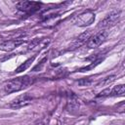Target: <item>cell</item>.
I'll list each match as a JSON object with an SVG mask.
<instances>
[{"mask_svg": "<svg viewBox=\"0 0 125 125\" xmlns=\"http://www.w3.org/2000/svg\"><path fill=\"white\" fill-rule=\"evenodd\" d=\"M31 83V79L28 76H23V77H18L15 78L11 81H9L5 85V92L6 93H14L21 91L27 87Z\"/></svg>", "mask_w": 125, "mask_h": 125, "instance_id": "obj_1", "label": "cell"}, {"mask_svg": "<svg viewBox=\"0 0 125 125\" xmlns=\"http://www.w3.org/2000/svg\"><path fill=\"white\" fill-rule=\"evenodd\" d=\"M107 37V32L106 31H100L94 35H92L88 41H87V46L89 48H96L98 46H100L102 43H104Z\"/></svg>", "mask_w": 125, "mask_h": 125, "instance_id": "obj_2", "label": "cell"}, {"mask_svg": "<svg viewBox=\"0 0 125 125\" xmlns=\"http://www.w3.org/2000/svg\"><path fill=\"white\" fill-rule=\"evenodd\" d=\"M120 18V12H113L111 14H109L108 16H106L103 21H100L99 23V27H102V28H106V27H110L112 25H114L117 21L119 20Z\"/></svg>", "mask_w": 125, "mask_h": 125, "instance_id": "obj_3", "label": "cell"}, {"mask_svg": "<svg viewBox=\"0 0 125 125\" xmlns=\"http://www.w3.org/2000/svg\"><path fill=\"white\" fill-rule=\"evenodd\" d=\"M31 102H32V97H30L28 94H24V95L19 96L15 100H13L12 103L10 104V106L12 108H20V107L29 104Z\"/></svg>", "mask_w": 125, "mask_h": 125, "instance_id": "obj_4", "label": "cell"}, {"mask_svg": "<svg viewBox=\"0 0 125 125\" xmlns=\"http://www.w3.org/2000/svg\"><path fill=\"white\" fill-rule=\"evenodd\" d=\"M95 20V15L91 11H86L78 16L77 18V24L80 26H86L91 24Z\"/></svg>", "mask_w": 125, "mask_h": 125, "instance_id": "obj_5", "label": "cell"}, {"mask_svg": "<svg viewBox=\"0 0 125 125\" xmlns=\"http://www.w3.org/2000/svg\"><path fill=\"white\" fill-rule=\"evenodd\" d=\"M17 7L22 12L30 13L37 10L40 7V3L33 2V1H22V2H19L17 4Z\"/></svg>", "mask_w": 125, "mask_h": 125, "instance_id": "obj_6", "label": "cell"}, {"mask_svg": "<svg viewBox=\"0 0 125 125\" xmlns=\"http://www.w3.org/2000/svg\"><path fill=\"white\" fill-rule=\"evenodd\" d=\"M22 43H23L22 40H18V39L7 40V41H4L0 44V50L5 51V52H9V51H12V50L16 49L17 47H19Z\"/></svg>", "mask_w": 125, "mask_h": 125, "instance_id": "obj_7", "label": "cell"}, {"mask_svg": "<svg viewBox=\"0 0 125 125\" xmlns=\"http://www.w3.org/2000/svg\"><path fill=\"white\" fill-rule=\"evenodd\" d=\"M124 93H125V87L123 84H120V85L115 86L110 91L109 95H111V96H124Z\"/></svg>", "mask_w": 125, "mask_h": 125, "instance_id": "obj_8", "label": "cell"}, {"mask_svg": "<svg viewBox=\"0 0 125 125\" xmlns=\"http://www.w3.org/2000/svg\"><path fill=\"white\" fill-rule=\"evenodd\" d=\"M78 107H79V104L76 98L74 96L70 97V99H68V102H67V109L72 111V110H76Z\"/></svg>", "mask_w": 125, "mask_h": 125, "instance_id": "obj_9", "label": "cell"}, {"mask_svg": "<svg viewBox=\"0 0 125 125\" xmlns=\"http://www.w3.org/2000/svg\"><path fill=\"white\" fill-rule=\"evenodd\" d=\"M34 59H35V57H32V58H29L28 60H26L23 63H21L18 68H17V70H16V72H21V71H23V70H25V69H27L29 66H30V64L32 63V62L34 61Z\"/></svg>", "mask_w": 125, "mask_h": 125, "instance_id": "obj_10", "label": "cell"}, {"mask_svg": "<svg viewBox=\"0 0 125 125\" xmlns=\"http://www.w3.org/2000/svg\"><path fill=\"white\" fill-rule=\"evenodd\" d=\"M91 37V34H90V32L89 31H87V32H84L83 34H81L77 39H78V41L80 42V43H83V42H85V41H88V39Z\"/></svg>", "mask_w": 125, "mask_h": 125, "instance_id": "obj_11", "label": "cell"}, {"mask_svg": "<svg viewBox=\"0 0 125 125\" xmlns=\"http://www.w3.org/2000/svg\"><path fill=\"white\" fill-rule=\"evenodd\" d=\"M114 79H115V76L114 75H112V76H109V77H106V78H104L99 85H107V84H109V83H111V82H113L114 81Z\"/></svg>", "mask_w": 125, "mask_h": 125, "instance_id": "obj_12", "label": "cell"}, {"mask_svg": "<svg viewBox=\"0 0 125 125\" xmlns=\"http://www.w3.org/2000/svg\"><path fill=\"white\" fill-rule=\"evenodd\" d=\"M78 84L81 85V86H88V85L91 84V80L89 78H83V79L78 81Z\"/></svg>", "mask_w": 125, "mask_h": 125, "instance_id": "obj_13", "label": "cell"}, {"mask_svg": "<svg viewBox=\"0 0 125 125\" xmlns=\"http://www.w3.org/2000/svg\"><path fill=\"white\" fill-rule=\"evenodd\" d=\"M109 93H110V90H109V89H105V90H104L103 92H101V93L98 95V97H104V96L109 95Z\"/></svg>", "mask_w": 125, "mask_h": 125, "instance_id": "obj_14", "label": "cell"}, {"mask_svg": "<svg viewBox=\"0 0 125 125\" xmlns=\"http://www.w3.org/2000/svg\"><path fill=\"white\" fill-rule=\"evenodd\" d=\"M35 125H46L45 123H43V122H38V123H36Z\"/></svg>", "mask_w": 125, "mask_h": 125, "instance_id": "obj_15", "label": "cell"}]
</instances>
